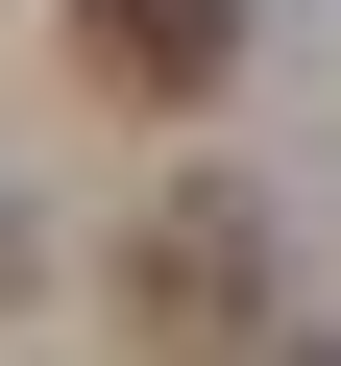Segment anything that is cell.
Here are the masks:
<instances>
[{
  "instance_id": "cell-2",
  "label": "cell",
  "mask_w": 341,
  "mask_h": 366,
  "mask_svg": "<svg viewBox=\"0 0 341 366\" xmlns=\"http://www.w3.org/2000/svg\"><path fill=\"white\" fill-rule=\"evenodd\" d=\"M146 317H244V220H146Z\"/></svg>"
},
{
  "instance_id": "cell-1",
  "label": "cell",
  "mask_w": 341,
  "mask_h": 366,
  "mask_svg": "<svg viewBox=\"0 0 341 366\" xmlns=\"http://www.w3.org/2000/svg\"><path fill=\"white\" fill-rule=\"evenodd\" d=\"M73 74L98 98H220L244 74V0H73Z\"/></svg>"
}]
</instances>
